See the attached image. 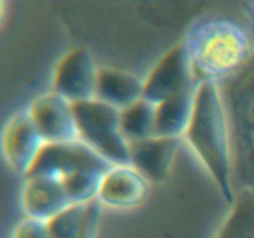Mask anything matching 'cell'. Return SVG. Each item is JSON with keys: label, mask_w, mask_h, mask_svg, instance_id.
I'll return each mask as SVG.
<instances>
[{"label": "cell", "mask_w": 254, "mask_h": 238, "mask_svg": "<svg viewBox=\"0 0 254 238\" xmlns=\"http://www.w3.org/2000/svg\"><path fill=\"white\" fill-rule=\"evenodd\" d=\"M196 84L198 82L193 74L188 50L181 41L160 60L144 79L143 98L158 106Z\"/></svg>", "instance_id": "obj_4"}, {"label": "cell", "mask_w": 254, "mask_h": 238, "mask_svg": "<svg viewBox=\"0 0 254 238\" xmlns=\"http://www.w3.org/2000/svg\"><path fill=\"white\" fill-rule=\"evenodd\" d=\"M99 68L86 49H76L57 64L52 81V92L72 104L96 99Z\"/></svg>", "instance_id": "obj_7"}, {"label": "cell", "mask_w": 254, "mask_h": 238, "mask_svg": "<svg viewBox=\"0 0 254 238\" xmlns=\"http://www.w3.org/2000/svg\"><path fill=\"white\" fill-rule=\"evenodd\" d=\"M79 140L112 165H130V149L121 128V111L98 99L73 104Z\"/></svg>", "instance_id": "obj_3"}, {"label": "cell", "mask_w": 254, "mask_h": 238, "mask_svg": "<svg viewBox=\"0 0 254 238\" xmlns=\"http://www.w3.org/2000/svg\"><path fill=\"white\" fill-rule=\"evenodd\" d=\"M232 205L215 238H254V192L237 191Z\"/></svg>", "instance_id": "obj_17"}, {"label": "cell", "mask_w": 254, "mask_h": 238, "mask_svg": "<svg viewBox=\"0 0 254 238\" xmlns=\"http://www.w3.org/2000/svg\"><path fill=\"white\" fill-rule=\"evenodd\" d=\"M197 87L198 84L190 87L156 106L155 136L171 139L185 136L193 113Z\"/></svg>", "instance_id": "obj_14"}, {"label": "cell", "mask_w": 254, "mask_h": 238, "mask_svg": "<svg viewBox=\"0 0 254 238\" xmlns=\"http://www.w3.org/2000/svg\"><path fill=\"white\" fill-rule=\"evenodd\" d=\"M198 83H220L253 55L250 31L236 20L207 16L190 26L183 40Z\"/></svg>", "instance_id": "obj_2"}, {"label": "cell", "mask_w": 254, "mask_h": 238, "mask_svg": "<svg viewBox=\"0 0 254 238\" xmlns=\"http://www.w3.org/2000/svg\"><path fill=\"white\" fill-rule=\"evenodd\" d=\"M144 81L128 72L99 68L96 99L124 111L143 98Z\"/></svg>", "instance_id": "obj_13"}, {"label": "cell", "mask_w": 254, "mask_h": 238, "mask_svg": "<svg viewBox=\"0 0 254 238\" xmlns=\"http://www.w3.org/2000/svg\"><path fill=\"white\" fill-rule=\"evenodd\" d=\"M45 145L29 109H21L7 119L1 135L2 154L17 175H29Z\"/></svg>", "instance_id": "obj_5"}, {"label": "cell", "mask_w": 254, "mask_h": 238, "mask_svg": "<svg viewBox=\"0 0 254 238\" xmlns=\"http://www.w3.org/2000/svg\"><path fill=\"white\" fill-rule=\"evenodd\" d=\"M149 181L131 165H113L104 175L97 201L103 207L130 210L145 201Z\"/></svg>", "instance_id": "obj_10"}, {"label": "cell", "mask_w": 254, "mask_h": 238, "mask_svg": "<svg viewBox=\"0 0 254 238\" xmlns=\"http://www.w3.org/2000/svg\"><path fill=\"white\" fill-rule=\"evenodd\" d=\"M46 144H64L79 140L73 104L55 92L35 98L27 107Z\"/></svg>", "instance_id": "obj_8"}, {"label": "cell", "mask_w": 254, "mask_h": 238, "mask_svg": "<svg viewBox=\"0 0 254 238\" xmlns=\"http://www.w3.org/2000/svg\"><path fill=\"white\" fill-rule=\"evenodd\" d=\"M180 140L154 136L148 140L129 144L130 165L149 182H160L169 175Z\"/></svg>", "instance_id": "obj_12"}, {"label": "cell", "mask_w": 254, "mask_h": 238, "mask_svg": "<svg viewBox=\"0 0 254 238\" xmlns=\"http://www.w3.org/2000/svg\"><path fill=\"white\" fill-rule=\"evenodd\" d=\"M184 138L207 169L226 201L235 202L231 125L217 82L198 83L193 113Z\"/></svg>", "instance_id": "obj_1"}, {"label": "cell", "mask_w": 254, "mask_h": 238, "mask_svg": "<svg viewBox=\"0 0 254 238\" xmlns=\"http://www.w3.org/2000/svg\"><path fill=\"white\" fill-rule=\"evenodd\" d=\"M121 128L129 144L155 136L156 106L141 98L129 108L121 111Z\"/></svg>", "instance_id": "obj_16"}, {"label": "cell", "mask_w": 254, "mask_h": 238, "mask_svg": "<svg viewBox=\"0 0 254 238\" xmlns=\"http://www.w3.org/2000/svg\"><path fill=\"white\" fill-rule=\"evenodd\" d=\"M232 183L236 192H254V129L231 126Z\"/></svg>", "instance_id": "obj_15"}, {"label": "cell", "mask_w": 254, "mask_h": 238, "mask_svg": "<svg viewBox=\"0 0 254 238\" xmlns=\"http://www.w3.org/2000/svg\"><path fill=\"white\" fill-rule=\"evenodd\" d=\"M10 238H51L45 221L25 217L12 228Z\"/></svg>", "instance_id": "obj_19"}, {"label": "cell", "mask_w": 254, "mask_h": 238, "mask_svg": "<svg viewBox=\"0 0 254 238\" xmlns=\"http://www.w3.org/2000/svg\"><path fill=\"white\" fill-rule=\"evenodd\" d=\"M20 205L25 217L49 222L73 203L61 178L32 174L25 176L20 188Z\"/></svg>", "instance_id": "obj_9"}, {"label": "cell", "mask_w": 254, "mask_h": 238, "mask_svg": "<svg viewBox=\"0 0 254 238\" xmlns=\"http://www.w3.org/2000/svg\"><path fill=\"white\" fill-rule=\"evenodd\" d=\"M218 86L230 125L254 129V52L238 71Z\"/></svg>", "instance_id": "obj_11"}, {"label": "cell", "mask_w": 254, "mask_h": 238, "mask_svg": "<svg viewBox=\"0 0 254 238\" xmlns=\"http://www.w3.org/2000/svg\"><path fill=\"white\" fill-rule=\"evenodd\" d=\"M102 207H103V206H102L97 200L88 203L86 222H84L83 231H82V235L79 238H98Z\"/></svg>", "instance_id": "obj_20"}, {"label": "cell", "mask_w": 254, "mask_h": 238, "mask_svg": "<svg viewBox=\"0 0 254 238\" xmlns=\"http://www.w3.org/2000/svg\"><path fill=\"white\" fill-rule=\"evenodd\" d=\"M88 203H73L47 222L51 238H79L86 222Z\"/></svg>", "instance_id": "obj_18"}, {"label": "cell", "mask_w": 254, "mask_h": 238, "mask_svg": "<svg viewBox=\"0 0 254 238\" xmlns=\"http://www.w3.org/2000/svg\"><path fill=\"white\" fill-rule=\"evenodd\" d=\"M111 166L113 165L86 143L76 140L64 144H46L29 175L44 174L64 181L88 169Z\"/></svg>", "instance_id": "obj_6"}, {"label": "cell", "mask_w": 254, "mask_h": 238, "mask_svg": "<svg viewBox=\"0 0 254 238\" xmlns=\"http://www.w3.org/2000/svg\"><path fill=\"white\" fill-rule=\"evenodd\" d=\"M248 17H250V34L251 39H252V45H253V52H254V1L251 2L248 5Z\"/></svg>", "instance_id": "obj_21"}]
</instances>
